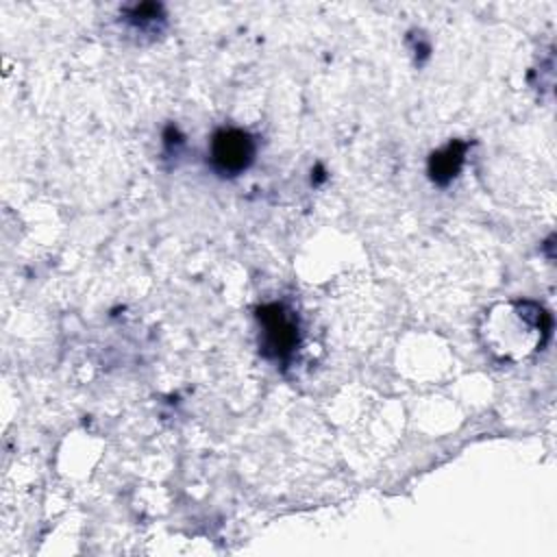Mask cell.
I'll list each match as a JSON object with an SVG mask.
<instances>
[{
    "label": "cell",
    "mask_w": 557,
    "mask_h": 557,
    "mask_svg": "<svg viewBox=\"0 0 557 557\" xmlns=\"http://www.w3.org/2000/svg\"><path fill=\"white\" fill-rule=\"evenodd\" d=\"M485 346L500 359L518 361L542 348L550 335V315L533 300L492 307L481 329Z\"/></svg>",
    "instance_id": "1"
},
{
    "label": "cell",
    "mask_w": 557,
    "mask_h": 557,
    "mask_svg": "<svg viewBox=\"0 0 557 557\" xmlns=\"http://www.w3.org/2000/svg\"><path fill=\"white\" fill-rule=\"evenodd\" d=\"M261 326V350L276 361H289L300 344V326L296 313L283 302H268L257 309Z\"/></svg>",
    "instance_id": "2"
},
{
    "label": "cell",
    "mask_w": 557,
    "mask_h": 557,
    "mask_svg": "<svg viewBox=\"0 0 557 557\" xmlns=\"http://www.w3.org/2000/svg\"><path fill=\"white\" fill-rule=\"evenodd\" d=\"M257 154V144L248 131L222 126L213 133L209 146L211 168L220 176H237L246 172Z\"/></svg>",
    "instance_id": "3"
},
{
    "label": "cell",
    "mask_w": 557,
    "mask_h": 557,
    "mask_svg": "<svg viewBox=\"0 0 557 557\" xmlns=\"http://www.w3.org/2000/svg\"><path fill=\"white\" fill-rule=\"evenodd\" d=\"M466 141H450L429 159V176L435 185H448L461 170L466 157Z\"/></svg>",
    "instance_id": "4"
},
{
    "label": "cell",
    "mask_w": 557,
    "mask_h": 557,
    "mask_svg": "<svg viewBox=\"0 0 557 557\" xmlns=\"http://www.w3.org/2000/svg\"><path fill=\"white\" fill-rule=\"evenodd\" d=\"M126 20L135 28H146V26H157V22H163V15L159 4H137L128 11Z\"/></svg>",
    "instance_id": "5"
}]
</instances>
